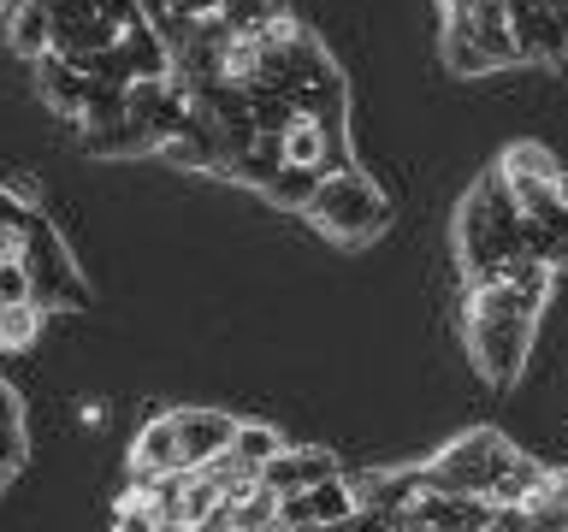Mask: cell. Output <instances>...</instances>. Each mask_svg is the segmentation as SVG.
<instances>
[{"instance_id":"obj_1","label":"cell","mask_w":568,"mask_h":532,"mask_svg":"<svg viewBox=\"0 0 568 532\" xmlns=\"http://www.w3.org/2000/svg\"><path fill=\"white\" fill-rule=\"evenodd\" d=\"M545 296L521 290V284H468L462 296V326H468V349L474 367L486 372L491 385H509L521 372L527 349H532V319H539Z\"/></svg>"},{"instance_id":"obj_2","label":"cell","mask_w":568,"mask_h":532,"mask_svg":"<svg viewBox=\"0 0 568 532\" xmlns=\"http://www.w3.org/2000/svg\"><path fill=\"white\" fill-rule=\"evenodd\" d=\"M231 438H237V420L220 415V408H172V415H160L136 432L131 485H154L166 473L207 468L213 456L231 450Z\"/></svg>"},{"instance_id":"obj_3","label":"cell","mask_w":568,"mask_h":532,"mask_svg":"<svg viewBox=\"0 0 568 532\" xmlns=\"http://www.w3.org/2000/svg\"><path fill=\"white\" fill-rule=\"evenodd\" d=\"M521 225H527V213H521V202H515L509 177L504 172H486L468 190L462 213H456L462 278H468V284H491L497 266H504L509 255H527V248H521Z\"/></svg>"},{"instance_id":"obj_4","label":"cell","mask_w":568,"mask_h":532,"mask_svg":"<svg viewBox=\"0 0 568 532\" xmlns=\"http://www.w3.org/2000/svg\"><path fill=\"white\" fill-rule=\"evenodd\" d=\"M302 213H308V219L326 231L332 243H349V248H355V243H373V237L390 225V207H385L379 184H373V177H362L355 166L320 177L314 202L302 207Z\"/></svg>"},{"instance_id":"obj_5","label":"cell","mask_w":568,"mask_h":532,"mask_svg":"<svg viewBox=\"0 0 568 532\" xmlns=\"http://www.w3.org/2000/svg\"><path fill=\"white\" fill-rule=\"evenodd\" d=\"M521 456L504 432H462L456 443H444V450L426 461V473H433L438 491H456V497H491L497 473L509 468V461Z\"/></svg>"},{"instance_id":"obj_6","label":"cell","mask_w":568,"mask_h":532,"mask_svg":"<svg viewBox=\"0 0 568 532\" xmlns=\"http://www.w3.org/2000/svg\"><path fill=\"white\" fill-rule=\"evenodd\" d=\"M24 273H30V296H36V308H83L89 301V284L83 273L71 266L65 255V243H60V231L48 225V213H36V225H30V237H24Z\"/></svg>"},{"instance_id":"obj_7","label":"cell","mask_w":568,"mask_h":532,"mask_svg":"<svg viewBox=\"0 0 568 532\" xmlns=\"http://www.w3.org/2000/svg\"><path fill=\"white\" fill-rule=\"evenodd\" d=\"M497 172L509 177L515 202H521L527 219L539 225H562L568 207H562V166L550 160V149H539V142H515V149H504V160H497Z\"/></svg>"},{"instance_id":"obj_8","label":"cell","mask_w":568,"mask_h":532,"mask_svg":"<svg viewBox=\"0 0 568 532\" xmlns=\"http://www.w3.org/2000/svg\"><path fill=\"white\" fill-rule=\"evenodd\" d=\"M344 473V461H337L332 450H314V443H284V450L261 468V485H273L278 497L291 491H314L320 479H337Z\"/></svg>"},{"instance_id":"obj_9","label":"cell","mask_w":568,"mask_h":532,"mask_svg":"<svg viewBox=\"0 0 568 532\" xmlns=\"http://www.w3.org/2000/svg\"><path fill=\"white\" fill-rule=\"evenodd\" d=\"M36 89H42V101H48V106H60V113H71V119H78V113H83V101H89L83 65L71 60V53H60V48H48L42 60H36Z\"/></svg>"},{"instance_id":"obj_10","label":"cell","mask_w":568,"mask_h":532,"mask_svg":"<svg viewBox=\"0 0 568 532\" xmlns=\"http://www.w3.org/2000/svg\"><path fill=\"white\" fill-rule=\"evenodd\" d=\"M7 42H12V53H24L30 65L53 48V18H48L42 0H18V7H12V24H7Z\"/></svg>"},{"instance_id":"obj_11","label":"cell","mask_w":568,"mask_h":532,"mask_svg":"<svg viewBox=\"0 0 568 532\" xmlns=\"http://www.w3.org/2000/svg\"><path fill=\"white\" fill-rule=\"evenodd\" d=\"M220 18L231 24V35L237 42H248V35H266L284 18V7L278 0H220Z\"/></svg>"},{"instance_id":"obj_12","label":"cell","mask_w":568,"mask_h":532,"mask_svg":"<svg viewBox=\"0 0 568 532\" xmlns=\"http://www.w3.org/2000/svg\"><path fill=\"white\" fill-rule=\"evenodd\" d=\"M545 473H550L545 461H532V456L521 450V456H515L504 473H497V485H491V503H527V497L545 485Z\"/></svg>"},{"instance_id":"obj_13","label":"cell","mask_w":568,"mask_h":532,"mask_svg":"<svg viewBox=\"0 0 568 532\" xmlns=\"http://www.w3.org/2000/svg\"><path fill=\"white\" fill-rule=\"evenodd\" d=\"M284 450V438L273 432V426H248V420H237V438H231V456L243 461L248 473H261L266 461H273Z\"/></svg>"},{"instance_id":"obj_14","label":"cell","mask_w":568,"mask_h":532,"mask_svg":"<svg viewBox=\"0 0 568 532\" xmlns=\"http://www.w3.org/2000/svg\"><path fill=\"white\" fill-rule=\"evenodd\" d=\"M314 190H320V172H314V166H296V160H284L278 177L266 184V195H273L278 207H308Z\"/></svg>"},{"instance_id":"obj_15","label":"cell","mask_w":568,"mask_h":532,"mask_svg":"<svg viewBox=\"0 0 568 532\" xmlns=\"http://www.w3.org/2000/svg\"><path fill=\"white\" fill-rule=\"evenodd\" d=\"M113 532H166V521H160V509H154V497L131 485L119 497V509H113Z\"/></svg>"},{"instance_id":"obj_16","label":"cell","mask_w":568,"mask_h":532,"mask_svg":"<svg viewBox=\"0 0 568 532\" xmlns=\"http://www.w3.org/2000/svg\"><path fill=\"white\" fill-rule=\"evenodd\" d=\"M12 301H36L30 296V273L18 255H0V308H12Z\"/></svg>"},{"instance_id":"obj_17","label":"cell","mask_w":568,"mask_h":532,"mask_svg":"<svg viewBox=\"0 0 568 532\" xmlns=\"http://www.w3.org/2000/svg\"><path fill=\"white\" fill-rule=\"evenodd\" d=\"M491 532H539V526H532L527 503H497L491 509Z\"/></svg>"},{"instance_id":"obj_18","label":"cell","mask_w":568,"mask_h":532,"mask_svg":"<svg viewBox=\"0 0 568 532\" xmlns=\"http://www.w3.org/2000/svg\"><path fill=\"white\" fill-rule=\"evenodd\" d=\"M0 432H18V397L0 385Z\"/></svg>"},{"instance_id":"obj_19","label":"cell","mask_w":568,"mask_h":532,"mask_svg":"<svg viewBox=\"0 0 568 532\" xmlns=\"http://www.w3.org/2000/svg\"><path fill=\"white\" fill-rule=\"evenodd\" d=\"M545 491L557 497V503H568V468H550V473H545Z\"/></svg>"},{"instance_id":"obj_20","label":"cell","mask_w":568,"mask_h":532,"mask_svg":"<svg viewBox=\"0 0 568 532\" xmlns=\"http://www.w3.org/2000/svg\"><path fill=\"white\" fill-rule=\"evenodd\" d=\"M550 12H557V24H562V35H568V0H550Z\"/></svg>"},{"instance_id":"obj_21","label":"cell","mask_w":568,"mask_h":532,"mask_svg":"<svg viewBox=\"0 0 568 532\" xmlns=\"http://www.w3.org/2000/svg\"><path fill=\"white\" fill-rule=\"evenodd\" d=\"M562 207H568V172H562Z\"/></svg>"}]
</instances>
